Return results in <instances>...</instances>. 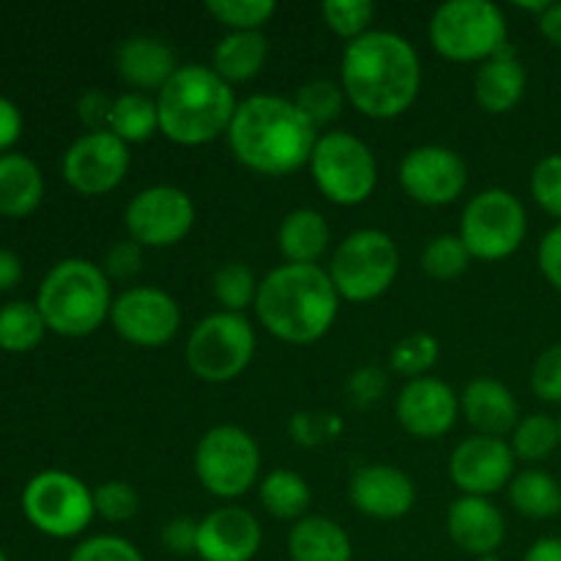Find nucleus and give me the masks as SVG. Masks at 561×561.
<instances>
[{
    "label": "nucleus",
    "mask_w": 561,
    "mask_h": 561,
    "mask_svg": "<svg viewBox=\"0 0 561 561\" xmlns=\"http://www.w3.org/2000/svg\"><path fill=\"white\" fill-rule=\"evenodd\" d=\"M290 438L299 447H323L343 433V420L334 411H299L290 416Z\"/></svg>",
    "instance_id": "40"
},
{
    "label": "nucleus",
    "mask_w": 561,
    "mask_h": 561,
    "mask_svg": "<svg viewBox=\"0 0 561 561\" xmlns=\"http://www.w3.org/2000/svg\"><path fill=\"white\" fill-rule=\"evenodd\" d=\"M460 414L466 416L477 436L504 438L520 422L518 400L507 383L496 378H474L460 392Z\"/></svg>",
    "instance_id": "23"
},
{
    "label": "nucleus",
    "mask_w": 561,
    "mask_h": 561,
    "mask_svg": "<svg viewBox=\"0 0 561 561\" xmlns=\"http://www.w3.org/2000/svg\"><path fill=\"white\" fill-rule=\"evenodd\" d=\"M515 513L531 520H548L561 515V485L546 469H524L507 488Z\"/></svg>",
    "instance_id": "29"
},
{
    "label": "nucleus",
    "mask_w": 561,
    "mask_h": 561,
    "mask_svg": "<svg viewBox=\"0 0 561 561\" xmlns=\"http://www.w3.org/2000/svg\"><path fill=\"white\" fill-rule=\"evenodd\" d=\"M348 392L356 405H376L387 392V373L376 365H362L351 373Z\"/></svg>",
    "instance_id": "46"
},
{
    "label": "nucleus",
    "mask_w": 561,
    "mask_h": 561,
    "mask_svg": "<svg viewBox=\"0 0 561 561\" xmlns=\"http://www.w3.org/2000/svg\"><path fill=\"white\" fill-rule=\"evenodd\" d=\"M321 16L334 36L351 44L373 31L376 3H370V0H327L321 5Z\"/></svg>",
    "instance_id": "38"
},
{
    "label": "nucleus",
    "mask_w": 561,
    "mask_h": 561,
    "mask_svg": "<svg viewBox=\"0 0 561 561\" xmlns=\"http://www.w3.org/2000/svg\"><path fill=\"white\" fill-rule=\"evenodd\" d=\"M197 524L201 520L190 518V515H179L170 518L162 526V548L173 557H192L197 551Z\"/></svg>",
    "instance_id": "47"
},
{
    "label": "nucleus",
    "mask_w": 561,
    "mask_h": 561,
    "mask_svg": "<svg viewBox=\"0 0 561 561\" xmlns=\"http://www.w3.org/2000/svg\"><path fill=\"white\" fill-rule=\"evenodd\" d=\"M225 137L236 162L257 175L283 179L310 164L321 135L294 99L255 93L241 99Z\"/></svg>",
    "instance_id": "2"
},
{
    "label": "nucleus",
    "mask_w": 561,
    "mask_h": 561,
    "mask_svg": "<svg viewBox=\"0 0 561 561\" xmlns=\"http://www.w3.org/2000/svg\"><path fill=\"white\" fill-rule=\"evenodd\" d=\"M438 356H442L438 340L427 332H414L392 345L389 367H392L398 376L414 381V378H425L427 373L438 365Z\"/></svg>",
    "instance_id": "36"
},
{
    "label": "nucleus",
    "mask_w": 561,
    "mask_h": 561,
    "mask_svg": "<svg viewBox=\"0 0 561 561\" xmlns=\"http://www.w3.org/2000/svg\"><path fill=\"white\" fill-rule=\"evenodd\" d=\"M69 561H146L140 548L118 535H93L77 542Z\"/></svg>",
    "instance_id": "43"
},
{
    "label": "nucleus",
    "mask_w": 561,
    "mask_h": 561,
    "mask_svg": "<svg viewBox=\"0 0 561 561\" xmlns=\"http://www.w3.org/2000/svg\"><path fill=\"white\" fill-rule=\"evenodd\" d=\"M47 321L36 301H9L0 307V348L9 354H27L47 334Z\"/></svg>",
    "instance_id": "32"
},
{
    "label": "nucleus",
    "mask_w": 561,
    "mask_h": 561,
    "mask_svg": "<svg viewBox=\"0 0 561 561\" xmlns=\"http://www.w3.org/2000/svg\"><path fill=\"white\" fill-rule=\"evenodd\" d=\"M348 499L365 518L400 520L414 510L416 485L398 466L370 463L354 471Z\"/></svg>",
    "instance_id": "20"
},
{
    "label": "nucleus",
    "mask_w": 561,
    "mask_h": 561,
    "mask_svg": "<svg viewBox=\"0 0 561 561\" xmlns=\"http://www.w3.org/2000/svg\"><path fill=\"white\" fill-rule=\"evenodd\" d=\"M515 9L529 11V14H537V16H540L542 11L548 9V0H537V3H515Z\"/></svg>",
    "instance_id": "54"
},
{
    "label": "nucleus",
    "mask_w": 561,
    "mask_h": 561,
    "mask_svg": "<svg viewBox=\"0 0 561 561\" xmlns=\"http://www.w3.org/2000/svg\"><path fill=\"white\" fill-rule=\"evenodd\" d=\"M529 190L537 206L561 222V153H548L531 168Z\"/></svg>",
    "instance_id": "42"
},
{
    "label": "nucleus",
    "mask_w": 561,
    "mask_h": 561,
    "mask_svg": "<svg viewBox=\"0 0 561 561\" xmlns=\"http://www.w3.org/2000/svg\"><path fill=\"white\" fill-rule=\"evenodd\" d=\"M471 261L474 257L466 250L463 239L458 233L436 236L422 250V272L431 279H438V283H453V279L463 277Z\"/></svg>",
    "instance_id": "35"
},
{
    "label": "nucleus",
    "mask_w": 561,
    "mask_h": 561,
    "mask_svg": "<svg viewBox=\"0 0 561 561\" xmlns=\"http://www.w3.org/2000/svg\"><path fill=\"white\" fill-rule=\"evenodd\" d=\"M398 181L405 195L427 208L453 206L469 186V164L455 148L416 146L400 159Z\"/></svg>",
    "instance_id": "15"
},
{
    "label": "nucleus",
    "mask_w": 561,
    "mask_h": 561,
    "mask_svg": "<svg viewBox=\"0 0 561 561\" xmlns=\"http://www.w3.org/2000/svg\"><path fill=\"white\" fill-rule=\"evenodd\" d=\"M77 110H80V118L88 126V131H107L113 99L104 96L102 91H88L77 104Z\"/></svg>",
    "instance_id": "49"
},
{
    "label": "nucleus",
    "mask_w": 561,
    "mask_h": 561,
    "mask_svg": "<svg viewBox=\"0 0 561 561\" xmlns=\"http://www.w3.org/2000/svg\"><path fill=\"white\" fill-rule=\"evenodd\" d=\"M236 107L239 99L233 85L211 66L184 64L157 93L159 135L184 148L208 146L228 135Z\"/></svg>",
    "instance_id": "4"
},
{
    "label": "nucleus",
    "mask_w": 561,
    "mask_h": 561,
    "mask_svg": "<svg viewBox=\"0 0 561 561\" xmlns=\"http://www.w3.org/2000/svg\"><path fill=\"white\" fill-rule=\"evenodd\" d=\"M537 266L553 290L561 294V222L553 225L537 247Z\"/></svg>",
    "instance_id": "48"
},
{
    "label": "nucleus",
    "mask_w": 561,
    "mask_h": 561,
    "mask_svg": "<svg viewBox=\"0 0 561 561\" xmlns=\"http://www.w3.org/2000/svg\"><path fill=\"white\" fill-rule=\"evenodd\" d=\"M332 244V230L327 217L316 208H294L285 214L277 230V250L285 263L296 266H321V257L327 255Z\"/></svg>",
    "instance_id": "25"
},
{
    "label": "nucleus",
    "mask_w": 561,
    "mask_h": 561,
    "mask_svg": "<svg viewBox=\"0 0 561 561\" xmlns=\"http://www.w3.org/2000/svg\"><path fill=\"white\" fill-rule=\"evenodd\" d=\"M559 438H561V416H559Z\"/></svg>",
    "instance_id": "57"
},
{
    "label": "nucleus",
    "mask_w": 561,
    "mask_h": 561,
    "mask_svg": "<svg viewBox=\"0 0 561 561\" xmlns=\"http://www.w3.org/2000/svg\"><path fill=\"white\" fill-rule=\"evenodd\" d=\"M0 561H9V557H5V553H3V551H0Z\"/></svg>",
    "instance_id": "56"
},
{
    "label": "nucleus",
    "mask_w": 561,
    "mask_h": 561,
    "mask_svg": "<svg viewBox=\"0 0 561 561\" xmlns=\"http://www.w3.org/2000/svg\"><path fill=\"white\" fill-rule=\"evenodd\" d=\"M44 197V175L25 153H0V214L11 219L31 217Z\"/></svg>",
    "instance_id": "27"
},
{
    "label": "nucleus",
    "mask_w": 561,
    "mask_h": 561,
    "mask_svg": "<svg viewBox=\"0 0 561 561\" xmlns=\"http://www.w3.org/2000/svg\"><path fill=\"white\" fill-rule=\"evenodd\" d=\"M268 60V42L263 31L225 33L211 53V69L222 77L228 85L255 80Z\"/></svg>",
    "instance_id": "28"
},
{
    "label": "nucleus",
    "mask_w": 561,
    "mask_h": 561,
    "mask_svg": "<svg viewBox=\"0 0 561 561\" xmlns=\"http://www.w3.org/2000/svg\"><path fill=\"white\" fill-rule=\"evenodd\" d=\"M93 507H96L99 518H104L107 524H126L140 510V496L129 482L110 480L93 491Z\"/></svg>",
    "instance_id": "41"
},
{
    "label": "nucleus",
    "mask_w": 561,
    "mask_h": 561,
    "mask_svg": "<svg viewBox=\"0 0 561 561\" xmlns=\"http://www.w3.org/2000/svg\"><path fill=\"white\" fill-rule=\"evenodd\" d=\"M531 392L542 403L561 405V343L542 351L531 367Z\"/></svg>",
    "instance_id": "44"
},
{
    "label": "nucleus",
    "mask_w": 561,
    "mask_h": 561,
    "mask_svg": "<svg viewBox=\"0 0 561 561\" xmlns=\"http://www.w3.org/2000/svg\"><path fill=\"white\" fill-rule=\"evenodd\" d=\"M115 69L118 77L137 93L157 96L170 77L179 71V60L168 42L157 36H131L115 49Z\"/></svg>",
    "instance_id": "22"
},
{
    "label": "nucleus",
    "mask_w": 561,
    "mask_h": 561,
    "mask_svg": "<svg viewBox=\"0 0 561 561\" xmlns=\"http://www.w3.org/2000/svg\"><path fill=\"white\" fill-rule=\"evenodd\" d=\"M524 561H561V537H540L524 553Z\"/></svg>",
    "instance_id": "53"
},
{
    "label": "nucleus",
    "mask_w": 561,
    "mask_h": 561,
    "mask_svg": "<svg viewBox=\"0 0 561 561\" xmlns=\"http://www.w3.org/2000/svg\"><path fill=\"white\" fill-rule=\"evenodd\" d=\"M195 477L214 499H239L261 480V447L239 425H217L195 447Z\"/></svg>",
    "instance_id": "12"
},
{
    "label": "nucleus",
    "mask_w": 561,
    "mask_h": 561,
    "mask_svg": "<svg viewBox=\"0 0 561 561\" xmlns=\"http://www.w3.org/2000/svg\"><path fill=\"white\" fill-rule=\"evenodd\" d=\"M211 290L214 299L219 301V307L225 312H239V316H244V310L255 307L261 279H257V274L247 263L228 261L214 272Z\"/></svg>",
    "instance_id": "34"
},
{
    "label": "nucleus",
    "mask_w": 561,
    "mask_h": 561,
    "mask_svg": "<svg viewBox=\"0 0 561 561\" xmlns=\"http://www.w3.org/2000/svg\"><path fill=\"white\" fill-rule=\"evenodd\" d=\"M296 107L321 129V126L332 124L343 113V104L348 102L343 93V85L332 80H310L296 91L294 96Z\"/></svg>",
    "instance_id": "39"
},
{
    "label": "nucleus",
    "mask_w": 561,
    "mask_h": 561,
    "mask_svg": "<svg viewBox=\"0 0 561 561\" xmlns=\"http://www.w3.org/2000/svg\"><path fill=\"white\" fill-rule=\"evenodd\" d=\"M510 447H513L515 460H524L531 466L542 463L561 447L559 420L548 414L520 416L515 431L510 433Z\"/></svg>",
    "instance_id": "33"
},
{
    "label": "nucleus",
    "mask_w": 561,
    "mask_h": 561,
    "mask_svg": "<svg viewBox=\"0 0 561 561\" xmlns=\"http://www.w3.org/2000/svg\"><path fill=\"white\" fill-rule=\"evenodd\" d=\"M327 272L340 299L365 305L383 296L394 285L400 272V250L392 236L383 230H354L332 252Z\"/></svg>",
    "instance_id": "7"
},
{
    "label": "nucleus",
    "mask_w": 561,
    "mask_h": 561,
    "mask_svg": "<svg viewBox=\"0 0 561 561\" xmlns=\"http://www.w3.org/2000/svg\"><path fill=\"white\" fill-rule=\"evenodd\" d=\"M129 239L142 250H168L181 244L197 222L195 201L181 186L153 184L137 192L124 211Z\"/></svg>",
    "instance_id": "13"
},
{
    "label": "nucleus",
    "mask_w": 561,
    "mask_h": 561,
    "mask_svg": "<svg viewBox=\"0 0 561 561\" xmlns=\"http://www.w3.org/2000/svg\"><path fill=\"white\" fill-rule=\"evenodd\" d=\"M263 546L261 520L244 507L225 504L211 510L197 524V551L201 561H252Z\"/></svg>",
    "instance_id": "19"
},
{
    "label": "nucleus",
    "mask_w": 561,
    "mask_h": 561,
    "mask_svg": "<svg viewBox=\"0 0 561 561\" xmlns=\"http://www.w3.org/2000/svg\"><path fill=\"white\" fill-rule=\"evenodd\" d=\"M22 135V113L9 96H0V153H9V148Z\"/></svg>",
    "instance_id": "50"
},
{
    "label": "nucleus",
    "mask_w": 561,
    "mask_h": 561,
    "mask_svg": "<svg viewBox=\"0 0 561 561\" xmlns=\"http://www.w3.org/2000/svg\"><path fill=\"white\" fill-rule=\"evenodd\" d=\"M340 85L356 113L392 121L414 107L422 91V60L414 44L392 31L365 33L345 44Z\"/></svg>",
    "instance_id": "1"
},
{
    "label": "nucleus",
    "mask_w": 561,
    "mask_h": 561,
    "mask_svg": "<svg viewBox=\"0 0 561 561\" xmlns=\"http://www.w3.org/2000/svg\"><path fill=\"white\" fill-rule=\"evenodd\" d=\"M107 131H113L126 146L151 140L159 131L157 96H148V93L137 91H126L121 96H115L113 110H110Z\"/></svg>",
    "instance_id": "31"
},
{
    "label": "nucleus",
    "mask_w": 561,
    "mask_h": 561,
    "mask_svg": "<svg viewBox=\"0 0 561 561\" xmlns=\"http://www.w3.org/2000/svg\"><path fill=\"white\" fill-rule=\"evenodd\" d=\"M110 323L115 334L137 348H162L179 334L181 307L157 285H131L113 299Z\"/></svg>",
    "instance_id": "14"
},
{
    "label": "nucleus",
    "mask_w": 561,
    "mask_h": 561,
    "mask_svg": "<svg viewBox=\"0 0 561 561\" xmlns=\"http://www.w3.org/2000/svg\"><path fill=\"white\" fill-rule=\"evenodd\" d=\"M537 27L551 47L561 49V3H548V9L537 16Z\"/></svg>",
    "instance_id": "52"
},
{
    "label": "nucleus",
    "mask_w": 561,
    "mask_h": 561,
    "mask_svg": "<svg viewBox=\"0 0 561 561\" xmlns=\"http://www.w3.org/2000/svg\"><path fill=\"white\" fill-rule=\"evenodd\" d=\"M110 277L99 263L85 257H64L42 279L36 307L42 310L49 332L60 337H88L113 310Z\"/></svg>",
    "instance_id": "5"
},
{
    "label": "nucleus",
    "mask_w": 561,
    "mask_h": 561,
    "mask_svg": "<svg viewBox=\"0 0 561 561\" xmlns=\"http://www.w3.org/2000/svg\"><path fill=\"white\" fill-rule=\"evenodd\" d=\"M340 301L327 268L283 263L261 279L252 310L279 343L312 345L332 332Z\"/></svg>",
    "instance_id": "3"
},
{
    "label": "nucleus",
    "mask_w": 561,
    "mask_h": 561,
    "mask_svg": "<svg viewBox=\"0 0 561 561\" xmlns=\"http://www.w3.org/2000/svg\"><path fill=\"white\" fill-rule=\"evenodd\" d=\"M255 329L239 312H211L186 337V367L206 383H230L255 359Z\"/></svg>",
    "instance_id": "9"
},
{
    "label": "nucleus",
    "mask_w": 561,
    "mask_h": 561,
    "mask_svg": "<svg viewBox=\"0 0 561 561\" xmlns=\"http://www.w3.org/2000/svg\"><path fill=\"white\" fill-rule=\"evenodd\" d=\"M102 268L110 279H121V283L135 279L142 268V247L131 239L115 241V244L104 252Z\"/></svg>",
    "instance_id": "45"
},
{
    "label": "nucleus",
    "mask_w": 561,
    "mask_h": 561,
    "mask_svg": "<svg viewBox=\"0 0 561 561\" xmlns=\"http://www.w3.org/2000/svg\"><path fill=\"white\" fill-rule=\"evenodd\" d=\"M131 153L113 131H85L64 153V179L75 192L88 197L107 195L124 184Z\"/></svg>",
    "instance_id": "16"
},
{
    "label": "nucleus",
    "mask_w": 561,
    "mask_h": 561,
    "mask_svg": "<svg viewBox=\"0 0 561 561\" xmlns=\"http://www.w3.org/2000/svg\"><path fill=\"white\" fill-rule=\"evenodd\" d=\"M400 427L420 442L447 436L460 414V394L436 376L414 378L405 383L394 403Z\"/></svg>",
    "instance_id": "18"
},
{
    "label": "nucleus",
    "mask_w": 561,
    "mask_h": 561,
    "mask_svg": "<svg viewBox=\"0 0 561 561\" xmlns=\"http://www.w3.org/2000/svg\"><path fill=\"white\" fill-rule=\"evenodd\" d=\"M529 233V214L518 195L502 186L482 190L471 197L460 217V239L471 257L485 263L507 261Z\"/></svg>",
    "instance_id": "10"
},
{
    "label": "nucleus",
    "mask_w": 561,
    "mask_h": 561,
    "mask_svg": "<svg viewBox=\"0 0 561 561\" xmlns=\"http://www.w3.org/2000/svg\"><path fill=\"white\" fill-rule=\"evenodd\" d=\"M526 77L524 64L513 47H504L485 64H480L474 75V102L485 110L488 115L513 113L526 96Z\"/></svg>",
    "instance_id": "24"
},
{
    "label": "nucleus",
    "mask_w": 561,
    "mask_h": 561,
    "mask_svg": "<svg viewBox=\"0 0 561 561\" xmlns=\"http://www.w3.org/2000/svg\"><path fill=\"white\" fill-rule=\"evenodd\" d=\"M22 513L27 524L53 540L80 537L96 518L93 491L80 480L60 469L38 471L22 491Z\"/></svg>",
    "instance_id": "11"
},
{
    "label": "nucleus",
    "mask_w": 561,
    "mask_h": 561,
    "mask_svg": "<svg viewBox=\"0 0 561 561\" xmlns=\"http://www.w3.org/2000/svg\"><path fill=\"white\" fill-rule=\"evenodd\" d=\"M290 561H351L354 546L337 520L323 515H305L288 531Z\"/></svg>",
    "instance_id": "26"
},
{
    "label": "nucleus",
    "mask_w": 561,
    "mask_h": 561,
    "mask_svg": "<svg viewBox=\"0 0 561 561\" xmlns=\"http://www.w3.org/2000/svg\"><path fill=\"white\" fill-rule=\"evenodd\" d=\"M515 455L510 442L493 436H469L449 455V480L463 496L491 499L510 488L515 471Z\"/></svg>",
    "instance_id": "17"
},
{
    "label": "nucleus",
    "mask_w": 561,
    "mask_h": 561,
    "mask_svg": "<svg viewBox=\"0 0 561 561\" xmlns=\"http://www.w3.org/2000/svg\"><path fill=\"white\" fill-rule=\"evenodd\" d=\"M307 168L318 192L334 206H362L378 186L376 153L351 131H327L318 137Z\"/></svg>",
    "instance_id": "8"
},
{
    "label": "nucleus",
    "mask_w": 561,
    "mask_h": 561,
    "mask_svg": "<svg viewBox=\"0 0 561 561\" xmlns=\"http://www.w3.org/2000/svg\"><path fill=\"white\" fill-rule=\"evenodd\" d=\"M427 36L433 49L453 64H485L507 47L510 25L491 0H449L433 11Z\"/></svg>",
    "instance_id": "6"
},
{
    "label": "nucleus",
    "mask_w": 561,
    "mask_h": 561,
    "mask_svg": "<svg viewBox=\"0 0 561 561\" xmlns=\"http://www.w3.org/2000/svg\"><path fill=\"white\" fill-rule=\"evenodd\" d=\"M206 11L219 25L228 27V33L263 31V25L277 14V3L274 0H208Z\"/></svg>",
    "instance_id": "37"
},
{
    "label": "nucleus",
    "mask_w": 561,
    "mask_h": 561,
    "mask_svg": "<svg viewBox=\"0 0 561 561\" xmlns=\"http://www.w3.org/2000/svg\"><path fill=\"white\" fill-rule=\"evenodd\" d=\"M477 561H499V557H482V559H477Z\"/></svg>",
    "instance_id": "55"
},
{
    "label": "nucleus",
    "mask_w": 561,
    "mask_h": 561,
    "mask_svg": "<svg viewBox=\"0 0 561 561\" xmlns=\"http://www.w3.org/2000/svg\"><path fill=\"white\" fill-rule=\"evenodd\" d=\"M261 504L272 518L277 520H301L312 504L310 482L294 469H274L261 482Z\"/></svg>",
    "instance_id": "30"
},
{
    "label": "nucleus",
    "mask_w": 561,
    "mask_h": 561,
    "mask_svg": "<svg viewBox=\"0 0 561 561\" xmlns=\"http://www.w3.org/2000/svg\"><path fill=\"white\" fill-rule=\"evenodd\" d=\"M22 279V257L14 250L0 247V294L16 288Z\"/></svg>",
    "instance_id": "51"
},
{
    "label": "nucleus",
    "mask_w": 561,
    "mask_h": 561,
    "mask_svg": "<svg viewBox=\"0 0 561 561\" xmlns=\"http://www.w3.org/2000/svg\"><path fill=\"white\" fill-rule=\"evenodd\" d=\"M447 535L469 557H496L507 540V520L491 499L460 496L447 510Z\"/></svg>",
    "instance_id": "21"
}]
</instances>
